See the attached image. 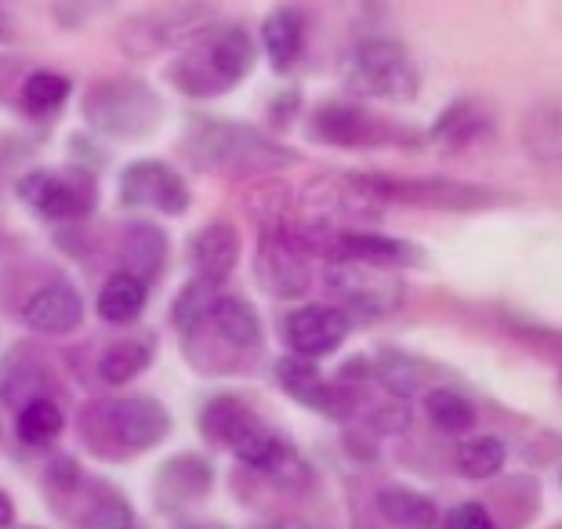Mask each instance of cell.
Returning <instances> with one entry per match:
<instances>
[{
  "mask_svg": "<svg viewBox=\"0 0 562 529\" xmlns=\"http://www.w3.org/2000/svg\"><path fill=\"white\" fill-rule=\"evenodd\" d=\"M182 153L196 171L229 178H258L297 164V156L272 142L266 131L222 116H196L182 138Z\"/></svg>",
  "mask_w": 562,
  "mask_h": 529,
  "instance_id": "cell-1",
  "label": "cell"
},
{
  "mask_svg": "<svg viewBox=\"0 0 562 529\" xmlns=\"http://www.w3.org/2000/svg\"><path fill=\"white\" fill-rule=\"evenodd\" d=\"M255 63H258V44L247 26H240V22L214 26L211 22L167 66V80L186 99H218V94L233 91L236 83L247 80Z\"/></svg>",
  "mask_w": 562,
  "mask_h": 529,
  "instance_id": "cell-2",
  "label": "cell"
},
{
  "mask_svg": "<svg viewBox=\"0 0 562 529\" xmlns=\"http://www.w3.org/2000/svg\"><path fill=\"white\" fill-rule=\"evenodd\" d=\"M214 19H218V0H164L157 8L131 15L116 33V44L127 58H153L186 47Z\"/></svg>",
  "mask_w": 562,
  "mask_h": 529,
  "instance_id": "cell-3",
  "label": "cell"
},
{
  "mask_svg": "<svg viewBox=\"0 0 562 529\" xmlns=\"http://www.w3.org/2000/svg\"><path fill=\"white\" fill-rule=\"evenodd\" d=\"M164 102L146 80L135 77H110L99 80L83 94V120L91 131L105 138H142L160 124Z\"/></svg>",
  "mask_w": 562,
  "mask_h": 529,
  "instance_id": "cell-4",
  "label": "cell"
},
{
  "mask_svg": "<svg viewBox=\"0 0 562 529\" xmlns=\"http://www.w3.org/2000/svg\"><path fill=\"white\" fill-rule=\"evenodd\" d=\"M83 442L94 439H110L113 450L124 453H142L153 450L171 436V414L160 399L153 395H124L113 403H94L91 410H83L80 417Z\"/></svg>",
  "mask_w": 562,
  "mask_h": 529,
  "instance_id": "cell-5",
  "label": "cell"
},
{
  "mask_svg": "<svg viewBox=\"0 0 562 529\" xmlns=\"http://www.w3.org/2000/svg\"><path fill=\"white\" fill-rule=\"evenodd\" d=\"M349 88L378 102H414L422 91L414 55L400 41H367L349 63Z\"/></svg>",
  "mask_w": 562,
  "mask_h": 529,
  "instance_id": "cell-6",
  "label": "cell"
},
{
  "mask_svg": "<svg viewBox=\"0 0 562 529\" xmlns=\"http://www.w3.org/2000/svg\"><path fill=\"white\" fill-rule=\"evenodd\" d=\"M19 200L30 207L41 222H80L88 218L99 203V185L88 171H55V167H41L19 178Z\"/></svg>",
  "mask_w": 562,
  "mask_h": 529,
  "instance_id": "cell-7",
  "label": "cell"
},
{
  "mask_svg": "<svg viewBox=\"0 0 562 529\" xmlns=\"http://www.w3.org/2000/svg\"><path fill=\"white\" fill-rule=\"evenodd\" d=\"M370 192L381 203H406L417 211H486L494 207V192L472 182H450V178H396V175H367Z\"/></svg>",
  "mask_w": 562,
  "mask_h": 529,
  "instance_id": "cell-8",
  "label": "cell"
},
{
  "mask_svg": "<svg viewBox=\"0 0 562 529\" xmlns=\"http://www.w3.org/2000/svg\"><path fill=\"white\" fill-rule=\"evenodd\" d=\"M308 138L323 142V146H338V149H378V146H400V142H406L411 135L400 131L392 120H381L374 113L360 110V105L327 102L308 120Z\"/></svg>",
  "mask_w": 562,
  "mask_h": 529,
  "instance_id": "cell-9",
  "label": "cell"
},
{
  "mask_svg": "<svg viewBox=\"0 0 562 529\" xmlns=\"http://www.w3.org/2000/svg\"><path fill=\"white\" fill-rule=\"evenodd\" d=\"M255 280L269 297H283V302L313 291L305 236H294L286 228H269L255 255Z\"/></svg>",
  "mask_w": 562,
  "mask_h": 529,
  "instance_id": "cell-10",
  "label": "cell"
},
{
  "mask_svg": "<svg viewBox=\"0 0 562 529\" xmlns=\"http://www.w3.org/2000/svg\"><path fill=\"white\" fill-rule=\"evenodd\" d=\"M116 196H121V203L131 211H157V214H167V218L186 214L189 203H193V192H189L186 178L164 160L127 164L121 171Z\"/></svg>",
  "mask_w": 562,
  "mask_h": 529,
  "instance_id": "cell-11",
  "label": "cell"
},
{
  "mask_svg": "<svg viewBox=\"0 0 562 529\" xmlns=\"http://www.w3.org/2000/svg\"><path fill=\"white\" fill-rule=\"evenodd\" d=\"M349 312L338 305H302L283 319V341L291 356L327 359L349 341Z\"/></svg>",
  "mask_w": 562,
  "mask_h": 529,
  "instance_id": "cell-12",
  "label": "cell"
},
{
  "mask_svg": "<svg viewBox=\"0 0 562 529\" xmlns=\"http://www.w3.org/2000/svg\"><path fill=\"white\" fill-rule=\"evenodd\" d=\"M193 330L214 334V338L229 348V352H240V356L255 352V348L261 345V319H258L255 305L240 294H225V291L214 294L207 312H203L186 334H193Z\"/></svg>",
  "mask_w": 562,
  "mask_h": 529,
  "instance_id": "cell-13",
  "label": "cell"
},
{
  "mask_svg": "<svg viewBox=\"0 0 562 529\" xmlns=\"http://www.w3.org/2000/svg\"><path fill=\"white\" fill-rule=\"evenodd\" d=\"M22 319L33 334H44V338H66L83 323V297L74 283L66 280H52L37 286L30 294L26 308H22Z\"/></svg>",
  "mask_w": 562,
  "mask_h": 529,
  "instance_id": "cell-14",
  "label": "cell"
},
{
  "mask_svg": "<svg viewBox=\"0 0 562 529\" xmlns=\"http://www.w3.org/2000/svg\"><path fill=\"white\" fill-rule=\"evenodd\" d=\"M200 431L207 436L211 442H218V447L233 450L236 461L255 447V442L266 436V425L255 417V410L236 399V395H218V399H211L207 406H203L200 414Z\"/></svg>",
  "mask_w": 562,
  "mask_h": 529,
  "instance_id": "cell-15",
  "label": "cell"
},
{
  "mask_svg": "<svg viewBox=\"0 0 562 529\" xmlns=\"http://www.w3.org/2000/svg\"><path fill=\"white\" fill-rule=\"evenodd\" d=\"M389 269H370V264H352V261H338L330 283L345 302L356 305L367 316H381V312H392L400 305V283L385 275Z\"/></svg>",
  "mask_w": 562,
  "mask_h": 529,
  "instance_id": "cell-16",
  "label": "cell"
},
{
  "mask_svg": "<svg viewBox=\"0 0 562 529\" xmlns=\"http://www.w3.org/2000/svg\"><path fill=\"white\" fill-rule=\"evenodd\" d=\"M277 381H280L283 395H291V399L302 403L305 410H316V414H327V417H334L341 410V389L319 374V367L313 363V359L286 352L277 363Z\"/></svg>",
  "mask_w": 562,
  "mask_h": 529,
  "instance_id": "cell-17",
  "label": "cell"
},
{
  "mask_svg": "<svg viewBox=\"0 0 562 529\" xmlns=\"http://www.w3.org/2000/svg\"><path fill=\"white\" fill-rule=\"evenodd\" d=\"M330 255L338 261L370 264V269H400V264L422 261V250L414 244H403V239L385 233H356V228H345V233L334 236Z\"/></svg>",
  "mask_w": 562,
  "mask_h": 529,
  "instance_id": "cell-18",
  "label": "cell"
},
{
  "mask_svg": "<svg viewBox=\"0 0 562 529\" xmlns=\"http://www.w3.org/2000/svg\"><path fill=\"white\" fill-rule=\"evenodd\" d=\"M211 486H214V468L196 453H182V457L164 461L157 472V483H153L160 508H182V504H193L200 497H207Z\"/></svg>",
  "mask_w": 562,
  "mask_h": 529,
  "instance_id": "cell-19",
  "label": "cell"
},
{
  "mask_svg": "<svg viewBox=\"0 0 562 529\" xmlns=\"http://www.w3.org/2000/svg\"><path fill=\"white\" fill-rule=\"evenodd\" d=\"M186 258L196 269V275H207V280H225L236 261H240V233L229 222H211L196 228L186 244Z\"/></svg>",
  "mask_w": 562,
  "mask_h": 529,
  "instance_id": "cell-20",
  "label": "cell"
},
{
  "mask_svg": "<svg viewBox=\"0 0 562 529\" xmlns=\"http://www.w3.org/2000/svg\"><path fill=\"white\" fill-rule=\"evenodd\" d=\"M305 47V11L297 4L272 8L261 22V52L277 74H291Z\"/></svg>",
  "mask_w": 562,
  "mask_h": 529,
  "instance_id": "cell-21",
  "label": "cell"
},
{
  "mask_svg": "<svg viewBox=\"0 0 562 529\" xmlns=\"http://www.w3.org/2000/svg\"><path fill=\"white\" fill-rule=\"evenodd\" d=\"M146 302H149V283H142L138 275L121 269L102 283L94 312H99V319L110 323V327H127V323H135L142 312H146Z\"/></svg>",
  "mask_w": 562,
  "mask_h": 529,
  "instance_id": "cell-22",
  "label": "cell"
},
{
  "mask_svg": "<svg viewBox=\"0 0 562 529\" xmlns=\"http://www.w3.org/2000/svg\"><path fill=\"white\" fill-rule=\"evenodd\" d=\"M121 261H124V272L138 275L142 283H153L167 264V233L160 225H149V222L131 225L121 244Z\"/></svg>",
  "mask_w": 562,
  "mask_h": 529,
  "instance_id": "cell-23",
  "label": "cell"
},
{
  "mask_svg": "<svg viewBox=\"0 0 562 529\" xmlns=\"http://www.w3.org/2000/svg\"><path fill=\"white\" fill-rule=\"evenodd\" d=\"M63 431H66V414L55 399H47V395H33V399H26L19 406L15 436H19L22 447L44 450V447H52V442L63 439Z\"/></svg>",
  "mask_w": 562,
  "mask_h": 529,
  "instance_id": "cell-24",
  "label": "cell"
},
{
  "mask_svg": "<svg viewBox=\"0 0 562 529\" xmlns=\"http://www.w3.org/2000/svg\"><path fill=\"white\" fill-rule=\"evenodd\" d=\"M69 94H74V80L66 74H55V69H37L30 74L26 83L19 91V110L26 113L30 120H52L55 113L66 110Z\"/></svg>",
  "mask_w": 562,
  "mask_h": 529,
  "instance_id": "cell-25",
  "label": "cell"
},
{
  "mask_svg": "<svg viewBox=\"0 0 562 529\" xmlns=\"http://www.w3.org/2000/svg\"><path fill=\"white\" fill-rule=\"evenodd\" d=\"M378 511L385 515L392 526H403V529H436V522H439L436 500L422 489H406V486L381 489Z\"/></svg>",
  "mask_w": 562,
  "mask_h": 529,
  "instance_id": "cell-26",
  "label": "cell"
},
{
  "mask_svg": "<svg viewBox=\"0 0 562 529\" xmlns=\"http://www.w3.org/2000/svg\"><path fill=\"white\" fill-rule=\"evenodd\" d=\"M490 127H494V113H490L480 99H461L439 116L432 135L439 142H447L450 149H461V146H472L475 138H483Z\"/></svg>",
  "mask_w": 562,
  "mask_h": 529,
  "instance_id": "cell-27",
  "label": "cell"
},
{
  "mask_svg": "<svg viewBox=\"0 0 562 529\" xmlns=\"http://www.w3.org/2000/svg\"><path fill=\"white\" fill-rule=\"evenodd\" d=\"M153 341L146 338H124V341H113L105 352L99 356V378L105 384H113V389H121V384L135 381L138 374H146L153 367Z\"/></svg>",
  "mask_w": 562,
  "mask_h": 529,
  "instance_id": "cell-28",
  "label": "cell"
},
{
  "mask_svg": "<svg viewBox=\"0 0 562 529\" xmlns=\"http://www.w3.org/2000/svg\"><path fill=\"white\" fill-rule=\"evenodd\" d=\"M505 464H508V450L497 436H469L461 439L458 453H453L458 475L472 479V483H486V479L501 475Z\"/></svg>",
  "mask_w": 562,
  "mask_h": 529,
  "instance_id": "cell-29",
  "label": "cell"
},
{
  "mask_svg": "<svg viewBox=\"0 0 562 529\" xmlns=\"http://www.w3.org/2000/svg\"><path fill=\"white\" fill-rule=\"evenodd\" d=\"M425 410H428V420H432L442 436H469V431L475 428V420H480L475 406L464 399L461 392H453V389L428 392Z\"/></svg>",
  "mask_w": 562,
  "mask_h": 529,
  "instance_id": "cell-30",
  "label": "cell"
},
{
  "mask_svg": "<svg viewBox=\"0 0 562 529\" xmlns=\"http://www.w3.org/2000/svg\"><path fill=\"white\" fill-rule=\"evenodd\" d=\"M214 294H222V280H207V275H196L182 286V294L175 297L171 305V319L178 323V330H189L193 323L207 312V305L214 302Z\"/></svg>",
  "mask_w": 562,
  "mask_h": 529,
  "instance_id": "cell-31",
  "label": "cell"
},
{
  "mask_svg": "<svg viewBox=\"0 0 562 529\" xmlns=\"http://www.w3.org/2000/svg\"><path fill=\"white\" fill-rule=\"evenodd\" d=\"M439 529H497L494 515H490L480 500H464L453 504L447 515H439Z\"/></svg>",
  "mask_w": 562,
  "mask_h": 529,
  "instance_id": "cell-32",
  "label": "cell"
},
{
  "mask_svg": "<svg viewBox=\"0 0 562 529\" xmlns=\"http://www.w3.org/2000/svg\"><path fill=\"white\" fill-rule=\"evenodd\" d=\"M105 8H110V0H55V19L63 22L66 30H77Z\"/></svg>",
  "mask_w": 562,
  "mask_h": 529,
  "instance_id": "cell-33",
  "label": "cell"
},
{
  "mask_svg": "<svg viewBox=\"0 0 562 529\" xmlns=\"http://www.w3.org/2000/svg\"><path fill=\"white\" fill-rule=\"evenodd\" d=\"M15 526V504H11V497L4 489H0V529H11Z\"/></svg>",
  "mask_w": 562,
  "mask_h": 529,
  "instance_id": "cell-34",
  "label": "cell"
},
{
  "mask_svg": "<svg viewBox=\"0 0 562 529\" xmlns=\"http://www.w3.org/2000/svg\"><path fill=\"white\" fill-rule=\"evenodd\" d=\"M272 529H302V526H297V522H277Z\"/></svg>",
  "mask_w": 562,
  "mask_h": 529,
  "instance_id": "cell-35",
  "label": "cell"
},
{
  "mask_svg": "<svg viewBox=\"0 0 562 529\" xmlns=\"http://www.w3.org/2000/svg\"><path fill=\"white\" fill-rule=\"evenodd\" d=\"M0 37H4V33H0Z\"/></svg>",
  "mask_w": 562,
  "mask_h": 529,
  "instance_id": "cell-36",
  "label": "cell"
}]
</instances>
